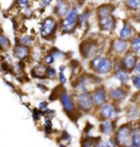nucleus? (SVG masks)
<instances>
[{
	"label": "nucleus",
	"instance_id": "obj_27",
	"mask_svg": "<svg viewBox=\"0 0 140 147\" xmlns=\"http://www.w3.org/2000/svg\"><path fill=\"white\" fill-rule=\"evenodd\" d=\"M88 18H89V13H88V11H86V13H82L80 15H79V18H78V23L80 24V27L87 26V23H88Z\"/></svg>",
	"mask_w": 140,
	"mask_h": 147
},
{
	"label": "nucleus",
	"instance_id": "obj_25",
	"mask_svg": "<svg viewBox=\"0 0 140 147\" xmlns=\"http://www.w3.org/2000/svg\"><path fill=\"white\" fill-rule=\"evenodd\" d=\"M139 114H140V108L138 105H131L129 108V110H127V117H129L130 119H136L139 117Z\"/></svg>",
	"mask_w": 140,
	"mask_h": 147
},
{
	"label": "nucleus",
	"instance_id": "obj_4",
	"mask_svg": "<svg viewBox=\"0 0 140 147\" xmlns=\"http://www.w3.org/2000/svg\"><path fill=\"white\" fill-rule=\"evenodd\" d=\"M77 104L78 108L84 113H89L93 109L94 103L92 99V94L89 91H84V93H79L77 96Z\"/></svg>",
	"mask_w": 140,
	"mask_h": 147
},
{
	"label": "nucleus",
	"instance_id": "obj_24",
	"mask_svg": "<svg viewBox=\"0 0 140 147\" xmlns=\"http://www.w3.org/2000/svg\"><path fill=\"white\" fill-rule=\"evenodd\" d=\"M125 5L129 10L140 11V0H125Z\"/></svg>",
	"mask_w": 140,
	"mask_h": 147
},
{
	"label": "nucleus",
	"instance_id": "obj_29",
	"mask_svg": "<svg viewBox=\"0 0 140 147\" xmlns=\"http://www.w3.org/2000/svg\"><path fill=\"white\" fill-rule=\"evenodd\" d=\"M32 41H33V38H32V37H29V36H23V37H20V38L18 39V42H19L20 45H23V46L31 45Z\"/></svg>",
	"mask_w": 140,
	"mask_h": 147
},
{
	"label": "nucleus",
	"instance_id": "obj_6",
	"mask_svg": "<svg viewBox=\"0 0 140 147\" xmlns=\"http://www.w3.org/2000/svg\"><path fill=\"white\" fill-rule=\"evenodd\" d=\"M60 102H61L63 108L66 112V114L73 118V115L75 114V104L73 102V98L70 96L66 91H63V93L60 94Z\"/></svg>",
	"mask_w": 140,
	"mask_h": 147
},
{
	"label": "nucleus",
	"instance_id": "obj_40",
	"mask_svg": "<svg viewBox=\"0 0 140 147\" xmlns=\"http://www.w3.org/2000/svg\"><path fill=\"white\" fill-rule=\"evenodd\" d=\"M107 143H108L109 147H116V145H117V142H116V140L115 138H109V141Z\"/></svg>",
	"mask_w": 140,
	"mask_h": 147
},
{
	"label": "nucleus",
	"instance_id": "obj_1",
	"mask_svg": "<svg viewBox=\"0 0 140 147\" xmlns=\"http://www.w3.org/2000/svg\"><path fill=\"white\" fill-rule=\"evenodd\" d=\"M89 66L98 75H107L108 72H111L113 70V62H112V60L105 56H99V55L93 57Z\"/></svg>",
	"mask_w": 140,
	"mask_h": 147
},
{
	"label": "nucleus",
	"instance_id": "obj_22",
	"mask_svg": "<svg viewBox=\"0 0 140 147\" xmlns=\"http://www.w3.org/2000/svg\"><path fill=\"white\" fill-rule=\"evenodd\" d=\"M46 70H47V67L45 65H37L32 69V75L35 76V78L42 79L46 76Z\"/></svg>",
	"mask_w": 140,
	"mask_h": 147
},
{
	"label": "nucleus",
	"instance_id": "obj_2",
	"mask_svg": "<svg viewBox=\"0 0 140 147\" xmlns=\"http://www.w3.org/2000/svg\"><path fill=\"white\" fill-rule=\"evenodd\" d=\"M78 18H79V11L78 8H70L69 13L64 17L63 23H61V29L63 33H73L78 24Z\"/></svg>",
	"mask_w": 140,
	"mask_h": 147
},
{
	"label": "nucleus",
	"instance_id": "obj_15",
	"mask_svg": "<svg viewBox=\"0 0 140 147\" xmlns=\"http://www.w3.org/2000/svg\"><path fill=\"white\" fill-rule=\"evenodd\" d=\"M133 36H134V28H133V26L129 22H125L124 23V27L121 28L120 33H118V37H120V39H122V41H127V39H130Z\"/></svg>",
	"mask_w": 140,
	"mask_h": 147
},
{
	"label": "nucleus",
	"instance_id": "obj_23",
	"mask_svg": "<svg viewBox=\"0 0 140 147\" xmlns=\"http://www.w3.org/2000/svg\"><path fill=\"white\" fill-rule=\"evenodd\" d=\"M131 52L135 56H140V34L134 37L131 41Z\"/></svg>",
	"mask_w": 140,
	"mask_h": 147
},
{
	"label": "nucleus",
	"instance_id": "obj_21",
	"mask_svg": "<svg viewBox=\"0 0 140 147\" xmlns=\"http://www.w3.org/2000/svg\"><path fill=\"white\" fill-rule=\"evenodd\" d=\"M99 129L105 134H111V133H113V131H115V125L111 121H105L99 125Z\"/></svg>",
	"mask_w": 140,
	"mask_h": 147
},
{
	"label": "nucleus",
	"instance_id": "obj_9",
	"mask_svg": "<svg viewBox=\"0 0 140 147\" xmlns=\"http://www.w3.org/2000/svg\"><path fill=\"white\" fill-rule=\"evenodd\" d=\"M98 24L101 30H105V32H112L116 27V20L112 15H107V17H102L98 18Z\"/></svg>",
	"mask_w": 140,
	"mask_h": 147
},
{
	"label": "nucleus",
	"instance_id": "obj_41",
	"mask_svg": "<svg viewBox=\"0 0 140 147\" xmlns=\"http://www.w3.org/2000/svg\"><path fill=\"white\" fill-rule=\"evenodd\" d=\"M134 71H135L136 75H140V61H139V62H136L135 67H134Z\"/></svg>",
	"mask_w": 140,
	"mask_h": 147
},
{
	"label": "nucleus",
	"instance_id": "obj_11",
	"mask_svg": "<svg viewBox=\"0 0 140 147\" xmlns=\"http://www.w3.org/2000/svg\"><path fill=\"white\" fill-rule=\"evenodd\" d=\"M136 62H138V61H136V56L130 51L124 56L122 61H121V65H122V69L126 70V71H133Z\"/></svg>",
	"mask_w": 140,
	"mask_h": 147
},
{
	"label": "nucleus",
	"instance_id": "obj_36",
	"mask_svg": "<svg viewBox=\"0 0 140 147\" xmlns=\"http://www.w3.org/2000/svg\"><path fill=\"white\" fill-rule=\"evenodd\" d=\"M51 127H52V124H51V121H48V119H47V121L45 122V133H46V134L50 133L51 132Z\"/></svg>",
	"mask_w": 140,
	"mask_h": 147
},
{
	"label": "nucleus",
	"instance_id": "obj_38",
	"mask_svg": "<svg viewBox=\"0 0 140 147\" xmlns=\"http://www.w3.org/2000/svg\"><path fill=\"white\" fill-rule=\"evenodd\" d=\"M54 61H55V59L52 57V55H51V53H48L47 56H46V59H45V62H46L47 65H51V63H52Z\"/></svg>",
	"mask_w": 140,
	"mask_h": 147
},
{
	"label": "nucleus",
	"instance_id": "obj_34",
	"mask_svg": "<svg viewBox=\"0 0 140 147\" xmlns=\"http://www.w3.org/2000/svg\"><path fill=\"white\" fill-rule=\"evenodd\" d=\"M16 72L19 75H23V62H17L16 63Z\"/></svg>",
	"mask_w": 140,
	"mask_h": 147
},
{
	"label": "nucleus",
	"instance_id": "obj_26",
	"mask_svg": "<svg viewBox=\"0 0 140 147\" xmlns=\"http://www.w3.org/2000/svg\"><path fill=\"white\" fill-rule=\"evenodd\" d=\"M97 138L93 137H86L82 140V147H97Z\"/></svg>",
	"mask_w": 140,
	"mask_h": 147
},
{
	"label": "nucleus",
	"instance_id": "obj_20",
	"mask_svg": "<svg viewBox=\"0 0 140 147\" xmlns=\"http://www.w3.org/2000/svg\"><path fill=\"white\" fill-rule=\"evenodd\" d=\"M127 147H140V128H133L131 143Z\"/></svg>",
	"mask_w": 140,
	"mask_h": 147
},
{
	"label": "nucleus",
	"instance_id": "obj_14",
	"mask_svg": "<svg viewBox=\"0 0 140 147\" xmlns=\"http://www.w3.org/2000/svg\"><path fill=\"white\" fill-rule=\"evenodd\" d=\"M13 53H14V57H16L17 60L22 61V60L27 59V57L29 56V50H28V47H27V46H23V45L18 43L16 47H14Z\"/></svg>",
	"mask_w": 140,
	"mask_h": 147
},
{
	"label": "nucleus",
	"instance_id": "obj_13",
	"mask_svg": "<svg viewBox=\"0 0 140 147\" xmlns=\"http://www.w3.org/2000/svg\"><path fill=\"white\" fill-rule=\"evenodd\" d=\"M70 10V5L68 3V0H57L56 7H55V14L57 17H65Z\"/></svg>",
	"mask_w": 140,
	"mask_h": 147
},
{
	"label": "nucleus",
	"instance_id": "obj_44",
	"mask_svg": "<svg viewBox=\"0 0 140 147\" xmlns=\"http://www.w3.org/2000/svg\"><path fill=\"white\" fill-rule=\"evenodd\" d=\"M0 32H1V27H0Z\"/></svg>",
	"mask_w": 140,
	"mask_h": 147
},
{
	"label": "nucleus",
	"instance_id": "obj_30",
	"mask_svg": "<svg viewBox=\"0 0 140 147\" xmlns=\"http://www.w3.org/2000/svg\"><path fill=\"white\" fill-rule=\"evenodd\" d=\"M51 55H52V57L55 60H57V59H63L64 56H65V55H64V52H61L60 50H57V48H54L52 51L50 52Z\"/></svg>",
	"mask_w": 140,
	"mask_h": 147
},
{
	"label": "nucleus",
	"instance_id": "obj_42",
	"mask_svg": "<svg viewBox=\"0 0 140 147\" xmlns=\"http://www.w3.org/2000/svg\"><path fill=\"white\" fill-rule=\"evenodd\" d=\"M46 108H47V103H46V102H41V103H39L38 109H41V110H46Z\"/></svg>",
	"mask_w": 140,
	"mask_h": 147
},
{
	"label": "nucleus",
	"instance_id": "obj_39",
	"mask_svg": "<svg viewBox=\"0 0 140 147\" xmlns=\"http://www.w3.org/2000/svg\"><path fill=\"white\" fill-rule=\"evenodd\" d=\"M50 3H51V0H41V3H39V7L43 9V8L48 7V5H50Z\"/></svg>",
	"mask_w": 140,
	"mask_h": 147
},
{
	"label": "nucleus",
	"instance_id": "obj_12",
	"mask_svg": "<svg viewBox=\"0 0 140 147\" xmlns=\"http://www.w3.org/2000/svg\"><path fill=\"white\" fill-rule=\"evenodd\" d=\"M108 96L111 98L113 102H121V100H124L125 98L127 96V91L125 90L124 88L118 86V88H113L109 90V94Z\"/></svg>",
	"mask_w": 140,
	"mask_h": 147
},
{
	"label": "nucleus",
	"instance_id": "obj_18",
	"mask_svg": "<svg viewBox=\"0 0 140 147\" xmlns=\"http://www.w3.org/2000/svg\"><path fill=\"white\" fill-rule=\"evenodd\" d=\"M112 11H113V5H111V4H103V5H101V7L97 9V14H98V18L111 15Z\"/></svg>",
	"mask_w": 140,
	"mask_h": 147
},
{
	"label": "nucleus",
	"instance_id": "obj_5",
	"mask_svg": "<svg viewBox=\"0 0 140 147\" xmlns=\"http://www.w3.org/2000/svg\"><path fill=\"white\" fill-rule=\"evenodd\" d=\"M117 113H118V108L116 107V104L106 102L105 104H102L99 107L98 114L99 118L103 119V121H112L113 118L117 117Z\"/></svg>",
	"mask_w": 140,
	"mask_h": 147
},
{
	"label": "nucleus",
	"instance_id": "obj_33",
	"mask_svg": "<svg viewBox=\"0 0 140 147\" xmlns=\"http://www.w3.org/2000/svg\"><path fill=\"white\" fill-rule=\"evenodd\" d=\"M133 84L138 90H140V75H135L133 78Z\"/></svg>",
	"mask_w": 140,
	"mask_h": 147
},
{
	"label": "nucleus",
	"instance_id": "obj_19",
	"mask_svg": "<svg viewBox=\"0 0 140 147\" xmlns=\"http://www.w3.org/2000/svg\"><path fill=\"white\" fill-rule=\"evenodd\" d=\"M115 78H116L122 85H125L127 81H129L130 76H129V72H127L126 70L120 69V70H116V71H115Z\"/></svg>",
	"mask_w": 140,
	"mask_h": 147
},
{
	"label": "nucleus",
	"instance_id": "obj_16",
	"mask_svg": "<svg viewBox=\"0 0 140 147\" xmlns=\"http://www.w3.org/2000/svg\"><path fill=\"white\" fill-rule=\"evenodd\" d=\"M112 50L116 52L117 55H122L129 50V43L126 41H122V39L118 38L116 41H113V43H112Z\"/></svg>",
	"mask_w": 140,
	"mask_h": 147
},
{
	"label": "nucleus",
	"instance_id": "obj_8",
	"mask_svg": "<svg viewBox=\"0 0 140 147\" xmlns=\"http://www.w3.org/2000/svg\"><path fill=\"white\" fill-rule=\"evenodd\" d=\"M97 51H98V46L92 41H84L80 45V53L84 59H90V57L97 56Z\"/></svg>",
	"mask_w": 140,
	"mask_h": 147
},
{
	"label": "nucleus",
	"instance_id": "obj_28",
	"mask_svg": "<svg viewBox=\"0 0 140 147\" xmlns=\"http://www.w3.org/2000/svg\"><path fill=\"white\" fill-rule=\"evenodd\" d=\"M9 46H10V41L8 39V37L0 33V48H8Z\"/></svg>",
	"mask_w": 140,
	"mask_h": 147
},
{
	"label": "nucleus",
	"instance_id": "obj_7",
	"mask_svg": "<svg viewBox=\"0 0 140 147\" xmlns=\"http://www.w3.org/2000/svg\"><path fill=\"white\" fill-rule=\"evenodd\" d=\"M56 26H57V23L54 18H51V17L46 18L41 27V36L43 38H50L51 36H54L55 30H56Z\"/></svg>",
	"mask_w": 140,
	"mask_h": 147
},
{
	"label": "nucleus",
	"instance_id": "obj_31",
	"mask_svg": "<svg viewBox=\"0 0 140 147\" xmlns=\"http://www.w3.org/2000/svg\"><path fill=\"white\" fill-rule=\"evenodd\" d=\"M46 78H48V79H55V78H56V71H55L54 67H47Z\"/></svg>",
	"mask_w": 140,
	"mask_h": 147
},
{
	"label": "nucleus",
	"instance_id": "obj_10",
	"mask_svg": "<svg viewBox=\"0 0 140 147\" xmlns=\"http://www.w3.org/2000/svg\"><path fill=\"white\" fill-rule=\"evenodd\" d=\"M92 99L96 107H101L102 104H105L106 100H107V91H106V89L103 86L97 88L92 93Z\"/></svg>",
	"mask_w": 140,
	"mask_h": 147
},
{
	"label": "nucleus",
	"instance_id": "obj_3",
	"mask_svg": "<svg viewBox=\"0 0 140 147\" xmlns=\"http://www.w3.org/2000/svg\"><path fill=\"white\" fill-rule=\"evenodd\" d=\"M133 124L126 123L121 125L120 128L115 133V140H116L117 145L121 147H127L131 143V132H133Z\"/></svg>",
	"mask_w": 140,
	"mask_h": 147
},
{
	"label": "nucleus",
	"instance_id": "obj_43",
	"mask_svg": "<svg viewBox=\"0 0 140 147\" xmlns=\"http://www.w3.org/2000/svg\"><path fill=\"white\" fill-rule=\"evenodd\" d=\"M97 147H109V146H108V143L102 142V141H101V142H98V143H97Z\"/></svg>",
	"mask_w": 140,
	"mask_h": 147
},
{
	"label": "nucleus",
	"instance_id": "obj_17",
	"mask_svg": "<svg viewBox=\"0 0 140 147\" xmlns=\"http://www.w3.org/2000/svg\"><path fill=\"white\" fill-rule=\"evenodd\" d=\"M89 78L88 76H83V78H80V80L77 85H75V90L78 91V93H84V91H88V85H89Z\"/></svg>",
	"mask_w": 140,
	"mask_h": 147
},
{
	"label": "nucleus",
	"instance_id": "obj_32",
	"mask_svg": "<svg viewBox=\"0 0 140 147\" xmlns=\"http://www.w3.org/2000/svg\"><path fill=\"white\" fill-rule=\"evenodd\" d=\"M42 115H43V112H42L41 109H35L33 110V119H35V121H38Z\"/></svg>",
	"mask_w": 140,
	"mask_h": 147
},
{
	"label": "nucleus",
	"instance_id": "obj_35",
	"mask_svg": "<svg viewBox=\"0 0 140 147\" xmlns=\"http://www.w3.org/2000/svg\"><path fill=\"white\" fill-rule=\"evenodd\" d=\"M17 3L22 9H26L27 7H28V4H29V0H17Z\"/></svg>",
	"mask_w": 140,
	"mask_h": 147
},
{
	"label": "nucleus",
	"instance_id": "obj_37",
	"mask_svg": "<svg viewBox=\"0 0 140 147\" xmlns=\"http://www.w3.org/2000/svg\"><path fill=\"white\" fill-rule=\"evenodd\" d=\"M64 70H65V67L61 66V69H60V81H61V84H65L66 82V79H65V75H64Z\"/></svg>",
	"mask_w": 140,
	"mask_h": 147
}]
</instances>
